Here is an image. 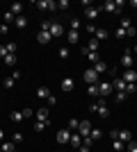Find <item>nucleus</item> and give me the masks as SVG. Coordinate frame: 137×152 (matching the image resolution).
Segmentation results:
<instances>
[{"mask_svg": "<svg viewBox=\"0 0 137 152\" xmlns=\"http://www.w3.org/2000/svg\"><path fill=\"white\" fill-rule=\"evenodd\" d=\"M34 7H37V9H41V12H48V9H50V12H55V9H57V2H53V0H37V2H34Z\"/></svg>", "mask_w": 137, "mask_h": 152, "instance_id": "obj_1", "label": "nucleus"}, {"mask_svg": "<svg viewBox=\"0 0 137 152\" xmlns=\"http://www.w3.org/2000/svg\"><path fill=\"white\" fill-rule=\"evenodd\" d=\"M110 93H112V82H98V95L101 98H110Z\"/></svg>", "mask_w": 137, "mask_h": 152, "instance_id": "obj_2", "label": "nucleus"}, {"mask_svg": "<svg viewBox=\"0 0 137 152\" xmlns=\"http://www.w3.org/2000/svg\"><path fill=\"white\" fill-rule=\"evenodd\" d=\"M34 118H37V123H50V111L48 109H37L34 111Z\"/></svg>", "mask_w": 137, "mask_h": 152, "instance_id": "obj_3", "label": "nucleus"}, {"mask_svg": "<svg viewBox=\"0 0 137 152\" xmlns=\"http://www.w3.org/2000/svg\"><path fill=\"white\" fill-rule=\"evenodd\" d=\"M91 129H94V127H91V123H89V121H80V125H78V134L82 136V139H85V136H89Z\"/></svg>", "mask_w": 137, "mask_h": 152, "instance_id": "obj_4", "label": "nucleus"}, {"mask_svg": "<svg viewBox=\"0 0 137 152\" xmlns=\"http://www.w3.org/2000/svg\"><path fill=\"white\" fill-rule=\"evenodd\" d=\"M85 82L87 84H98V82H101V80H98V73L94 68H87L85 70Z\"/></svg>", "mask_w": 137, "mask_h": 152, "instance_id": "obj_5", "label": "nucleus"}, {"mask_svg": "<svg viewBox=\"0 0 137 152\" xmlns=\"http://www.w3.org/2000/svg\"><path fill=\"white\" fill-rule=\"evenodd\" d=\"M55 139H57V143H59V145H66V143L71 141V132H69V129H59Z\"/></svg>", "mask_w": 137, "mask_h": 152, "instance_id": "obj_6", "label": "nucleus"}, {"mask_svg": "<svg viewBox=\"0 0 137 152\" xmlns=\"http://www.w3.org/2000/svg\"><path fill=\"white\" fill-rule=\"evenodd\" d=\"M126 84H135L137 82V70H133V68H128V70H124V77H121Z\"/></svg>", "mask_w": 137, "mask_h": 152, "instance_id": "obj_7", "label": "nucleus"}, {"mask_svg": "<svg viewBox=\"0 0 137 152\" xmlns=\"http://www.w3.org/2000/svg\"><path fill=\"white\" fill-rule=\"evenodd\" d=\"M62 34H64V27L59 25L57 20H53V23H50V37H55V39H59V37H62Z\"/></svg>", "mask_w": 137, "mask_h": 152, "instance_id": "obj_8", "label": "nucleus"}, {"mask_svg": "<svg viewBox=\"0 0 137 152\" xmlns=\"http://www.w3.org/2000/svg\"><path fill=\"white\" fill-rule=\"evenodd\" d=\"M98 14H101V7H85V16L89 20H96Z\"/></svg>", "mask_w": 137, "mask_h": 152, "instance_id": "obj_9", "label": "nucleus"}, {"mask_svg": "<svg viewBox=\"0 0 137 152\" xmlns=\"http://www.w3.org/2000/svg\"><path fill=\"white\" fill-rule=\"evenodd\" d=\"M119 141H121V143H130L133 141L130 129H119Z\"/></svg>", "mask_w": 137, "mask_h": 152, "instance_id": "obj_10", "label": "nucleus"}, {"mask_svg": "<svg viewBox=\"0 0 137 152\" xmlns=\"http://www.w3.org/2000/svg\"><path fill=\"white\" fill-rule=\"evenodd\" d=\"M101 12H107V14H117L119 9H117V5H114L112 0H107V2H105V5L101 7Z\"/></svg>", "mask_w": 137, "mask_h": 152, "instance_id": "obj_11", "label": "nucleus"}, {"mask_svg": "<svg viewBox=\"0 0 137 152\" xmlns=\"http://www.w3.org/2000/svg\"><path fill=\"white\" fill-rule=\"evenodd\" d=\"M14 27H19V30H23V27H27V18H25V16H23V14L14 18Z\"/></svg>", "mask_w": 137, "mask_h": 152, "instance_id": "obj_12", "label": "nucleus"}, {"mask_svg": "<svg viewBox=\"0 0 137 152\" xmlns=\"http://www.w3.org/2000/svg\"><path fill=\"white\" fill-rule=\"evenodd\" d=\"M73 86H76V84H73V80H71V77H64V80H62V91H64V93L73 91Z\"/></svg>", "mask_w": 137, "mask_h": 152, "instance_id": "obj_13", "label": "nucleus"}, {"mask_svg": "<svg viewBox=\"0 0 137 152\" xmlns=\"http://www.w3.org/2000/svg\"><path fill=\"white\" fill-rule=\"evenodd\" d=\"M112 89L117 91V93L119 91H126V82L121 80V77H117V80H112Z\"/></svg>", "mask_w": 137, "mask_h": 152, "instance_id": "obj_14", "label": "nucleus"}, {"mask_svg": "<svg viewBox=\"0 0 137 152\" xmlns=\"http://www.w3.org/2000/svg\"><path fill=\"white\" fill-rule=\"evenodd\" d=\"M98 48H101V41H98L96 37L89 39V43H87V50H89V52H98Z\"/></svg>", "mask_w": 137, "mask_h": 152, "instance_id": "obj_15", "label": "nucleus"}, {"mask_svg": "<svg viewBox=\"0 0 137 152\" xmlns=\"http://www.w3.org/2000/svg\"><path fill=\"white\" fill-rule=\"evenodd\" d=\"M133 64H135V61H133L130 52H124V57H121V66H124V68L128 70V68H130V66H133Z\"/></svg>", "mask_w": 137, "mask_h": 152, "instance_id": "obj_16", "label": "nucleus"}, {"mask_svg": "<svg viewBox=\"0 0 137 152\" xmlns=\"http://www.w3.org/2000/svg\"><path fill=\"white\" fill-rule=\"evenodd\" d=\"M50 89H48V86H39V89H37V98H44V100H48V98H50Z\"/></svg>", "mask_w": 137, "mask_h": 152, "instance_id": "obj_17", "label": "nucleus"}, {"mask_svg": "<svg viewBox=\"0 0 137 152\" xmlns=\"http://www.w3.org/2000/svg\"><path fill=\"white\" fill-rule=\"evenodd\" d=\"M82 55H85V57L89 59V61H94V64H96V61H101V57H98V52H89L87 48H82Z\"/></svg>", "mask_w": 137, "mask_h": 152, "instance_id": "obj_18", "label": "nucleus"}, {"mask_svg": "<svg viewBox=\"0 0 137 152\" xmlns=\"http://www.w3.org/2000/svg\"><path fill=\"white\" fill-rule=\"evenodd\" d=\"M50 32H39V34H37V41H39V43H50Z\"/></svg>", "mask_w": 137, "mask_h": 152, "instance_id": "obj_19", "label": "nucleus"}, {"mask_svg": "<svg viewBox=\"0 0 137 152\" xmlns=\"http://www.w3.org/2000/svg\"><path fill=\"white\" fill-rule=\"evenodd\" d=\"M69 143H71V145L78 150V148L82 145V136H80V134H71V141H69Z\"/></svg>", "mask_w": 137, "mask_h": 152, "instance_id": "obj_20", "label": "nucleus"}, {"mask_svg": "<svg viewBox=\"0 0 137 152\" xmlns=\"http://www.w3.org/2000/svg\"><path fill=\"white\" fill-rule=\"evenodd\" d=\"M94 37L98 39V41H107V30L105 27H96V34Z\"/></svg>", "mask_w": 137, "mask_h": 152, "instance_id": "obj_21", "label": "nucleus"}, {"mask_svg": "<svg viewBox=\"0 0 137 152\" xmlns=\"http://www.w3.org/2000/svg\"><path fill=\"white\" fill-rule=\"evenodd\" d=\"M91 68H94L98 75H101V73H105V70H107V64H105V61H96L94 66H91Z\"/></svg>", "mask_w": 137, "mask_h": 152, "instance_id": "obj_22", "label": "nucleus"}, {"mask_svg": "<svg viewBox=\"0 0 137 152\" xmlns=\"http://www.w3.org/2000/svg\"><path fill=\"white\" fill-rule=\"evenodd\" d=\"M87 93H89L91 98H101V95H98V84H89V86H87Z\"/></svg>", "mask_w": 137, "mask_h": 152, "instance_id": "obj_23", "label": "nucleus"}, {"mask_svg": "<svg viewBox=\"0 0 137 152\" xmlns=\"http://www.w3.org/2000/svg\"><path fill=\"white\" fill-rule=\"evenodd\" d=\"M9 12H12L14 16H21V12H23V5H21V2H14V5H12V9H9Z\"/></svg>", "mask_w": 137, "mask_h": 152, "instance_id": "obj_24", "label": "nucleus"}, {"mask_svg": "<svg viewBox=\"0 0 137 152\" xmlns=\"http://www.w3.org/2000/svg\"><path fill=\"white\" fill-rule=\"evenodd\" d=\"M0 150H2V152H14V143H9V141H2V143H0Z\"/></svg>", "mask_w": 137, "mask_h": 152, "instance_id": "obj_25", "label": "nucleus"}, {"mask_svg": "<svg viewBox=\"0 0 137 152\" xmlns=\"http://www.w3.org/2000/svg\"><path fill=\"white\" fill-rule=\"evenodd\" d=\"M78 41H80V34L73 32V30H69V43H78Z\"/></svg>", "mask_w": 137, "mask_h": 152, "instance_id": "obj_26", "label": "nucleus"}, {"mask_svg": "<svg viewBox=\"0 0 137 152\" xmlns=\"http://www.w3.org/2000/svg\"><path fill=\"white\" fill-rule=\"evenodd\" d=\"M126 98H128V93H126V91H119V93L114 95V102H119V104H121V102H126Z\"/></svg>", "mask_w": 137, "mask_h": 152, "instance_id": "obj_27", "label": "nucleus"}, {"mask_svg": "<svg viewBox=\"0 0 137 152\" xmlns=\"http://www.w3.org/2000/svg\"><path fill=\"white\" fill-rule=\"evenodd\" d=\"M9 118H12V123H21V121H23V111H12Z\"/></svg>", "mask_w": 137, "mask_h": 152, "instance_id": "obj_28", "label": "nucleus"}, {"mask_svg": "<svg viewBox=\"0 0 137 152\" xmlns=\"http://www.w3.org/2000/svg\"><path fill=\"white\" fill-rule=\"evenodd\" d=\"M14 82H16V80H14V77L9 75V77H5V80H2V86H5V89H12V86H14Z\"/></svg>", "mask_w": 137, "mask_h": 152, "instance_id": "obj_29", "label": "nucleus"}, {"mask_svg": "<svg viewBox=\"0 0 137 152\" xmlns=\"http://www.w3.org/2000/svg\"><path fill=\"white\" fill-rule=\"evenodd\" d=\"M80 27H82V25H80V18H71V30H73V32H78Z\"/></svg>", "mask_w": 137, "mask_h": 152, "instance_id": "obj_30", "label": "nucleus"}, {"mask_svg": "<svg viewBox=\"0 0 137 152\" xmlns=\"http://www.w3.org/2000/svg\"><path fill=\"white\" fill-rule=\"evenodd\" d=\"M89 136H91V139H94V141H98V139H101V136H103V132H101V129H96V127H94V129H91V134H89Z\"/></svg>", "mask_w": 137, "mask_h": 152, "instance_id": "obj_31", "label": "nucleus"}, {"mask_svg": "<svg viewBox=\"0 0 137 152\" xmlns=\"http://www.w3.org/2000/svg\"><path fill=\"white\" fill-rule=\"evenodd\" d=\"M59 59H69V48H66V45L59 48Z\"/></svg>", "mask_w": 137, "mask_h": 152, "instance_id": "obj_32", "label": "nucleus"}, {"mask_svg": "<svg viewBox=\"0 0 137 152\" xmlns=\"http://www.w3.org/2000/svg\"><path fill=\"white\" fill-rule=\"evenodd\" d=\"M5 48H7V52H9V55H16V48H19V45H16V43L12 41V43H7Z\"/></svg>", "mask_w": 137, "mask_h": 152, "instance_id": "obj_33", "label": "nucleus"}, {"mask_svg": "<svg viewBox=\"0 0 137 152\" xmlns=\"http://www.w3.org/2000/svg\"><path fill=\"white\" fill-rule=\"evenodd\" d=\"M5 64H7V66H14V64H16V55H7V57H5Z\"/></svg>", "mask_w": 137, "mask_h": 152, "instance_id": "obj_34", "label": "nucleus"}, {"mask_svg": "<svg viewBox=\"0 0 137 152\" xmlns=\"http://www.w3.org/2000/svg\"><path fill=\"white\" fill-rule=\"evenodd\" d=\"M78 125H80L78 118H71V121H69V129H78Z\"/></svg>", "mask_w": 137, "mask_h": 152, "instance_id": "obj_35", "label": "nucleus"}, {"mask_svg": "<svg viewBox=\"0 0 137 152\" xmlns=\"http://www.w3.org/2000/svg\"><path fill=\"white\" fill-rule=\"evenodd\" d=\"M82 145H87L91 150V145H94V139H91V136H85V139H82Z\"/></svg>", "mask_w": 137, "mask_h": 152, "instance_id": "obj_36", "label": "nucleus"}, {"mask_svg": "<svg viewBox=\"0 0 137 152\" xmlns=\"http://www.w3.org/2000/svg\"><path fill=\"white\" fill-rule=\"evenodd\" d=\"M48 123H34V132H44Z\"/></svg>", "mask_w": 137, "mask_h": 152, "instance_id": "obj_37", "label": "nucleus"}, {"mask_svg": "<svg viewBox=\"0 0 137 152\" xmlns=\"http://www.w3.org/2000/svg\"><path fill=\"white\" fill-rule=\"evenodd\" d=\"M124 145H126V143H121V141H114V143H112V148H114L117 152H121V150H124Z\"/></svg>", "mask_w": 137, "mask_h": 152, "instance_id": "obj_38", "label": "nucleus"}, {"mask_svg": "<svg viewBox=\"0 0 137 152\" xmlns=\"http://www.w3.org/2000/svg\"><path fill=\"white\" fill-rule=\"evenodd\" d=\"M14 18H16V16H14L12 12H7V14H5V25H9V23H12Z\"/></svg>", "mask_w": 137, "mask_h": 152, "instance_id": "obj_39", "label": "nucleus"}, {"mask_svg": "<svg viewBox=\"0 0 137 152\" xmlns=\"http://www.w3.org/2000/svg\"><path fill=\"white\" fill-rule=\"evenodd\" d=\"M114 37H117V39H124V37H126V30H124V27H117V32H114Z\"/></svg>", "mask_w": 137, "mask_h": 152, "instance_id": "obj_40", "label": "nucleus"}, {"mask_svg": "<svg viewBox=\"0 0 137 152\" xmlns=\"http://www.w3.org/2000/svg\"><path fill=\"white\" fill-rule=\"evenodd\" d=\"M119 27H124V30H128L130 27V18H121V25Z\"/></svg>", "mask_w": 137, "mask_h": 152, "instance_id": "obj_41", "label": "nucleus"}, {"mask_svg": "<svg viewBox=\"0 0 137 152\" xmlns=\"http://www.w3.org/2000/svg\"><path fill=\"white\" fill-rule=\"evenodd\" d=\"M126 145H128V152H137V143H135V141H130V143H126Z\"/></svg>", "mask_w": 137, "mask_h": 152, "instance_id": "obj_42", "label": "nucleus"}, {"mask_svg": "<svg viewBox=\"0 0 137 152\" xmlns=\"http://www.w3.org/2000/svg\"><path fill=\"white\" fill-rule=\"evenodd\" d=\"M66 7H69V0H59L57 2V9H66Z\"/></svg>", "mask_w": 137, "mask_h": 152, "instance_id": "obj_43", "label": "nucleus"}, {"mask_svg": "<svg viewBox=\"0 0 137 152\" xmlns=\"http://www.w3.org/2000/svg\"><path fill=\"white\" fill-rule=\"evenodd\" d=\"M135 34H137V30H135V27H128V30H126V37H135Z\"/></svg>", "mask_w": 137, "mask_h": 152, "instance_id": "obj_44", "label": "nucleus"}, {"mask_svg": "<svg viewBox=\"0 0 137 152\" xmlns=\"http://www.w3.org/2000/svg\"><path fill=\"white\" fill-rule=\"evenodd\" d=\"M110 139L112 141H119V129H112V132H110Z\"/></svg>", "mask_w": 137, "mask_h": 152, "instance_id": "obj_45", "label": "nucleus"}, {"mask_svg": "<svg viewBox=\"0 0 137 152\" xmlns=\"http://www.w3.org/2000/svg\"><path fill=\"white\" fill-rule=\"evenodd\" d=\"M135 84H126V93H135Z\"/></svg>", "mask_w": 137, "mask_h": 152, "instance_id": "obj_46", "label": "nucleus"}, {"mask_svg": "<svg viewBox=\"0 0 137 152\" xmlns=\"http://www.w3.org/2000/svg\"><path fill=\"white\" fill-rule=\"evenodd\" d=\"M32 109H23V118H32Z\"/></svg>", "mask_w": 137, "mask_h": 152, "instance_id": "obj_47", "label": "nucleus"}, {"mask_svg": "<svg viewBox=\"0 0 137 152\" xmlns=\"http://www.w3.org/2000/svg\"><path fill=\"white\" fill-rule=\"evenodd\" d=\"M21 141H23V134L16 132V134H14V143H21Z\"/></svg>", "mask_w": 137, "mask_h": 152, "instance_id": "obj_48", "label": "nucleus"}, {"mask_svg": "<svg viewBox=\"0 0 137 152\" xmlns=\"http://www.w3.org/2000/svg\"><path fill=\"white\" fill-rule=\"evenodd\" d=\"M7 55H9V52H7V48H5V45H0V57L5 59V57H7Z\"/></svg>", "mask_w": 137, "mask_h": 152, "instance_id": "obj_49", "label": "nucleus"}, {"mask_svg": "<svg viewBox=\"0 0 137 152\" xmlns=\"http://www.w3.org/2000/svg\"><path fill=\"white\" fill-rule=\"evenodd\" d=\"M46 102H48V104H50V107H53V104L57 102V98H55V95H50V98H48V100H46Z\"/></svg>", "mask_w": 137, "mask_h": 152, "instance_id": "obj_50", "label": "nucleus"}, {"mask_svg": "<svg viewBox=\"0 0 137 152\" xmlns=\"http://www.w3.org/2000/svg\"><path fill=\"white\" fill-rule=\"evenodd\" d=\"M9 32V25H0V34H7Z\"/></svg>", "mask_w": 137, "mask_h": 152, "instance_id": "obj_51", "label": "nucleus"}, {"mask_svg": "<svg viewBox=\"0 0 137 152\" xmlns=\"http://www.w3.org/2000/svg\"><path fill=\"white\" fill-rule=\"evenodd\" d=\"M87 32H91V34H96V25H85Z\"/></svg>", "mask_w": 137, "mask_h": 152, "instance_id": "obj_52", "label": "nucleus"}, {"mask_svg": "<svg viewBox=\"0 0 137 152\" xmlns=\"http://www.w3.org/2000/svg\"><path fill=\"white\" fill-rule=\"evenodd\" d=\"M2 141H5V132H2V129H0V143H2Z\"/></svg>", "mask_w": 137, "mask_h": 152, "instance_id": "obj_53", "label": "nucleus"}, {"mask_svg": "<svg viewBox=\"0 0 137 152\" xmlns=\"http://www.w3.org/2000/svg\"><path fill=\"white\" fill-rule=\"evenodd\" d=\"M130 7H137V0H133V2H130Z\"/></svg>", "mask_w": 137, "mask_h": 152, "instance_id": "obj_54", "label": "nucleus"}, {"mask_svg": "<svg viewBox=\"0 0 137 152\" xmlns=\"http://www.w3.org/2000/svg\"><path fill=\"white\" fill-rule=\"evenodd\" d=\"M135 55H137V43H135Z\"/></svg>", "mask_w": 137, "mask_h": 152, "instance_id": "obj_55", "label": "nucleus"}, {"mask_svg": "<svg viewBox=\"0 0 137 152\" xmlns=\"http://www.w3.org/2000/svg\"><path fill=\"white\" fill-rule=\"evenodd\" d=\"M0 152H2V150H0Z\"/></svg>", "mask_w": 137, "mask_h": 152, "instance_id": "obj_56", "label": "nucleus"}]
</instances>
